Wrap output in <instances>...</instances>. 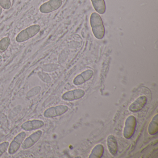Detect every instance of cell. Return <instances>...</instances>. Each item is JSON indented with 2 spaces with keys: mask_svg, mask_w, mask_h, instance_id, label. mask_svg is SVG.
Segmentation results:
<instances>
[{
  "mask_svg": "<svg viewBox=\"0 0 158 158\" xmlns=\"http://www.w3.org/2000/svg\"><path fill=\"white\" fill-rule=\"evenodd\" d=\"M10 142L5 141L0 144V157H1L9 148Z\"/></svg>",
  "mask_w": 158,
  "mask_h": 158,
  "instance_id": "18",
  "label": "cell"
},
{
  "mask_svg": "<svg viewBox=\"0 0 158 158\" xmlns=\"http://www.w3.org/2000/svg\"><path fill=\"white\" fill-rule=\"evenodd\" d=\"M147 102L146 96H141L138 98L128 107V110L133 112H137L142 110Z\"/></svg>",
  "mask_w": 158,
  "mask_h": 158,
  "instance_id": "10",
  "label": "cell"
},
{
  "mask_svg": "<svg viewBox=\"0 0 158 158\" xmlns=\"http://www.w3.org/2000/svg\"><path fill=\"white\" fill-rule=\"evenodd\" d=\"M93 74L94 73L92 70H86L76 77L73 80V84L76 85H82L89 80L93 76Z\"/></svg>",
  "mask_w": 158,
  "mask_h": 158,
  "instance_id": "11",
  "label": "cell"
},
{
  "mask_svg": "<svg viewBox=\"0 0 158 158\" xmlns=\"http://www.w3.org/2000/svg\"><path fill=\"white\" fill-rule=\"evenodd\" d=\"M95 10L100 14H103L106 10L104 0H91Z\"/></svg>",
  "mask_w": 158,
  "mask_h": 158,
  "instance_id": "13",
  "label": "cell"
},
{
  "mask_svg": "<svg viewBox=\"0 0 158 158\" xmlns=\"http://www.w3.org/2000/svg\"><path fill=\"white\" fill-rule=\"evenodd\" d=\"M44 122L41 120H30L23 123L21 125V127L25 131H33L41 128L44 126Z\"/></svg>",
  "mask_w": 158,
  "mask_h": 158,
  "instance_id": "8",
  "label": "cell"
},
{
  "mask_svg": "<svg viewBox=\"0 0 158 158\" xmlns=\"http://www.w3.org/2000/svg\"><path fill=\"white\" fill-rule=\"evenodd\" d=\"M0 6L4 10H9L11 6L10 0H0Z\"/></svg>",
  "mask_w": 158,
  "mask_h": 158,
  "instance_id": "20",
  "label": "cell"
},
{
  "mask_svg": "<svg viewBox=\"0 0 158 158\" xmlns=\"http://www.w3.org/2000/svg\"><path fill=\"white\" fill-rule=\"evenodd\" d=\"M40 29L41 27L39 25L31 26L19 33L15 40L18 43L25 42L35 36L40 31Z\"/></svg>",
  "mask_w": 158,
  "mask_h": 158,
  "instance_id": "2",
  "label": "cell"
},
{
  "mask_svg": "<svg viewBox=\"0 0 158 158\" xmlns=\"http://www.w3.org/2000/svg\"><path fill=\"white\" fill-rule=\"evenodd\" d=\"M10 44V39L8 37L3 38L0 40V54L4 52Z\"/></svg>",
  "mask_w": 158,
  "mask_h": 158,
  "instance_id": "16",
  "label": "cell"
},
{
  "mask_svg": "<svg viewBox=\"0 0 158 158\" xmlns=\"http://www.w3.org/2000/svg\"><path fill=\"white\" fill-rule=\"evenodd\" d=\"M85 95V92L81 89H75L64 93L62 96L63 99L65 101L75 100L82 98Z\"/></svg>",
  "mask_w": 158,
  "mask_h": 158,
  "instance_id": "9",
  "label": "cell"
},
{
  "mask_svg": "<svg viewBox=\"0 0 158 158\" xmlns=\"http://www.w3.org/2000/svg\"><path fill=\"white\" fill-rule=\"evenodd\" d=\"M103 151L104 148L103 146L101 144H98L91 151L89 158H101L103 155Z\"/></svg>",
  "mask_w": 158,
  "mask_h": 158,
  "instance_id": "14",
  "label": "cell"
},
{
  "mask_svg": "<svg viewBox=\"0 0 158 158\" xmlns=\"http://www.w3.org/2000/svg\"><path fill=\"white\" fill-rule=\"evenodd\" d=\"M2 8L1 6H0V16H1V15H2Z\"/></svg>",
  "mask_w": 158,
  "mask_h": 158,
  "instance_id": "22",
  "label": "cell"
},
{
  "mask_svg": "<svg viewBox=\"0 0 158 158\" xmlns=\"http://www.w3.org/2000/svg\"><path fill=\"white\" fill-rule=\"evenodd\" d=\"M58 65L55 64H48L44 65L42 69L46 72H51L57 69Z\"/></svg>",
  "mask_w": 158,
  "mask_h": 158,
  "instance_id": "21",
  "label": "cell"
},
{
  "mask_svg": "<svg viewBox=\"0 0 158 158\" xmlns=\"http://www.w3.org/2000/svg\"><path fill=\"white\" fill-rule=\"evenodd\" d=\"M26 137V133L25 132H22L18 134L13 140L10 143L8 152L9 154L12 155L16 153L21 147L22 143Z\"/></svg>",
  "mask_w": 158,
  "mask_h": 158,
  "instance_id": "3",
  "label": "cell"
},
{
  "mask_svg": "<svg viewBox=\"0 0 158 158\" xmlns=\"http://www.w3.org/2000/svg\"><path fill=\"white\" fill-rule=\"evenodd\" d=\"M41 89V87L39 86L35 87L27 92V98H31V97H34L39 93Z\"/></svg>",
  "mask_w": 158,
  "mask_h": 158,
  "instance_id": "17",
  "label": "cell"
},
{
  "mask_svg": "<svg viewBox=\"0 0 158 158\" xmlns=\"http://www.w3.org/2000/svg\"><path fill=\"white\" fill-rule=\"evenodd\" d=\"M158 114H156L149 125L148 131L151 135H154L158 132Z\"/></svg>",
  "mask_w": 158,
  "mask_h": 158,
  "instance_id": "15",
  "label": "cell"
},
{
  "mask_svg": "<svg viewBox=\"0 0 158 158\" xmlns=\"http://www.w3.org/2000/svg\"><path fill=\"white\" fill-rule=\"evenodd\" d=\"M90 23L92 32L96 38L102 39L104 37L105 29L102 19L98 14L93 13L90 17Z\"/></svg>",
  "mask_w": 158,
  "mask_h": 158,
  "instance_id": "1",
  "label": "cell"
},
{
  "mask_svg": "<svg viewBox=\"0 0 158 158\" xmlns=\"http://www.w3.org/2000/svg\"><path fill=\"white\" fill-rule=\"evenodd\" d=\"M62 4V0H49L40 6V11L43 14L50 13L58 10Z\"/></svg>",
  "mask_w": 158,
  "mask_h": 158,
  "instance_id": "6",
  "label": "cell"
},
{
  "mask_svg": "<svg viewBox=\"0 0 158 158\" xmlns=\"http://www.w3.org/2000/svg\"><path fill=\"white\" fill-rule=\"evenodd\" d=\"M136 125V120L134 116L130 115L127 118L123 132L124 137L125 138H130L135 133Z\"/></svg>",
  "mask_w": 158,
  "mask_h": 158,
  "instance_id": "4",
  "label": "cell"
},
{
  "mask_svg": "<svg viewBox=\"0 0 158 158\" xmlns=\"http://www.w3.org/2000/svg\"><path fill=\"white\" fill-rule=\"evenodd\" d=\"M38 74L40 79L45 83H49L51 81V78L48 74L42 72H40Z\"/></svg>",
  "mask_w": 158,
  "mask_h": 158,
  "instance_id": "19",
  "label": "cell"
},
{
  "mask_svg": "<svg viewBox=\"0 0 158 158\" xmlns=\"http://www.w3.org/2000/svg\"><path fill=\"white\" fill-rule=\"evenodd\" d=\"M42 135L41 130H38L32 135L25 139L21 145V147L23 149H27L33 147L36 143L38 142L41 138Z\"/></svg>",
  "mask_w": 158,
  "mask_h": 158,
  "instance_id": "7",
  "label": "cell"
},
{
  "mask_svg": "<svg viewBox=\"0 0 158 158\" xmlns=\"http://www.w3.org/2000/svg\"><path fill=\"white\" fill-rule=\"evenodd\" d=\"M69 108L66 105H60L51 107L46 110L43 114L46 118H53L62 115L68 111Z\"/></svg>",
  "mask_w": 158,
  "mask_h": 158,
  "instance_id": "5",
  "label": "cell"
},
{
  "mask_svg": "<svg viewBox=\"0 0 158 158\" xmlns=\"http://www.w3.org/2000/svg\"><path fill=\"white\" fill-rule=\"evenodd\" d=\"M107 146L110 153L113 156H115L117 152L118 146L117 142L114 136L110 135L107 138Z\"/></svg>",
  "mask_w": 158,
  "mask_h": 158,
  "instance_id": "12",
  "label": "cell"
}]
</instances>
